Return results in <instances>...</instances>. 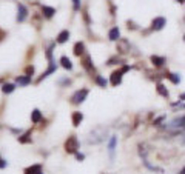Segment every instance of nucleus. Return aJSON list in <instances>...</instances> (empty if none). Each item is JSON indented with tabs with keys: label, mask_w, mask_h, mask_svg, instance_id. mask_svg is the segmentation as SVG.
I'll list each match as a JSON object with an SVG mask.
<instances>
[{
	"label": "nucleus",
	"mask_w": 185,
	"mask_h": 174,
	"mask_svg": "<svg viewBox=\"0 0 185 174\" xmlns=\"http://www.w3.org/2000/svg\"><path fill=\"white\" fill-rule=\"evenodd\" d=\"M77 139L74 137V136H71L68 140H66V143H65V149H66V152H76V149H77Z\"/></svg>",
	"instance_id": "obj_1"
},
{
	"label": "nucleus",
	"mask_w": 185,
	"mask_h": 174,
	"mask_svg": "<svg viewBox=\"0 0 185 174\" xmlns=\"http://www.w3.org/2000/svg\"><path fill=\"white\" fill-rule=\"evenodd\" d=\"M86 96H88V89H80V91H77L74 96H73V103H82L85 99H86Z\"/></svg>",
	"instance_id": "obj_2"
},
{
	"label": "nucleus",
	"mask_w": 185,
	"mask_h": 174,
	"mask_svg": "<svg viewBox=\"0 0 185 174\" xmlns=\"http://www.w3.org/2000/svg\"><path fill=\"white\" fill-rule=\"evenodd\" d=\"M26 16H28V10L22 3H19V6H17V22H23L26 19Z\"/></svg>",
	"instance_id": "obj_3"
},
{
	"label": "nucleus",
	"mask_w": 185,
	"mask_h": 174,
	"mask_svg": "<svg viewBox=\"0 0 185 174\" xmlns=\"http://www.w3.org/2000/svg\"><path fill=\"white\" fill-rule=\"evenodd\" d=\"M165 23H167V20H165L163 17H156V19L153 20V23H151V28L156 30V31H159V30H162V28L165 26Z\"/></svg>",
	"instance_id": "obj_4"
},
{
	"label": "nucleus",
	"mask_w": 185,
	"mask_h": 174,
	"mask_svg": "<svg viewBox=\"0 0 185 174\" xmlns=\"http://www.w3.org/2000/svg\"><path fill=\"white\" fill-rule=\"evenodd\" d=\"M120 82H122V71H114V73L111 74V83H113L114 86H117Z\"/></svg>",
	"instance_id": "obj_5"
},
{
	"label": "nucleus",
	"mask_w": 185,
	"mask_h": 174,
	"mask_svg": "<svg viewBox=\"0 0 185 174\" xmlns=\"http://www.w3.org/2000/svg\"><path fill=\"white\" fill-rule=\"evenodd\" d=\"M56 69H57V66H56V65H54V63L51 62V63H49V68H48V69H46V71H45V73H43V74H42V76L39 77V82H42V80H43L45 77H48V76H49L51 73H54Z\"/></svg>",
	"instance_id": "obj_6"
},
{
	"label": "nucleus",
	"mask_w": 185,
	"mask_h": 174,
	"mask_svg": "<svg viewBox=\"0 0 185 174\" xmlns=\"http://www.w3.org/2000/svg\"><path fill=\"white\" fill-rule=\"evenodd\" d=\"M42 13H43V16L45 17H53L54 16V13H56V10L54 8H51V6H42Z\"/></svg>",
	"instance_id": "obj_7"
},
{
	"label": "nucleus",
	"mask_w": 185,
	"mask_h": 174,
	"mask_svg": "<svg viewBox=\"0 0 185 174\" xmlns=\"http://www.w3.org/2000/svg\"><path fill=\"white\" fill-rule=\"evenodd\" d=\"M68 39H69V33L65 30V31H62V33L59 34V37H57V43H65Z\"/></svg>",
	"instance_id": "obj_8"
},
{
	"label": "nucleus",
	"mask_w": 185,
	"mask_h": 174,
	"mask_svg": "<svg viewBox=\"0 0 185 174\" xmlns=\"http://www.w3.org/2000/svg\"><path fill=\"white\" fill-rule=\"evenodd\" d=\"M17 83L22 85V86L30 85V83H31V77H30V76H20V77H17Z\"/></svg>",
	"instance_id": "obj_9"
},
{
	"label": "nucleus",
	"mask_w": 185,
	"mask_h": 174,
	"mask_svg": "<svg viewBox=\"0 0 185 174\" xmlns=\"http://www.w3.org/2000/svg\"><path fill=\"white\" fill-rule=\"evenodd\" d=\"M108 37H110V40H117V39L120 37V31H119V28H113V30L110 31Z\"/></svg>",
	"instance_id": "obj_10"
},
{
	"label": "nucleus",
	"mask_w": 185,
	"mask_h": 174,
	"mask_svg": "<svg viewBox=\"0 0 185 174\" xmlns=\"http://www.w3.org/2000/svg\"><path fill=\"white\" fill-rule=\"evenodd\" d=\"M60 63H62V66H63L65 69H71V68H73V63H71V60H69L66 56H63V57L60 59Z\"/></svg>",
	"instance_id": "obj_11"
},
{
	"label": "nucleus",
	"mask_w": 185,
	"mask_h": 174,
	"mask_svg": "<svg viewBox=\"0 0 185 174\" xmlns=\"http://www.w3.org/2000/svg\"><path fill=\"white\" fill-rule=\"evenodd\" d=\"M82 119H83V114H82V113H74V114H73V125H74V126H79V123L82 122Z\"/></svg>",
	"instance_id": "obj_12"
},
{
	"label": "nucleus",
	"mask_w": 185,
	"mask_h": 174,
	"mask_svg": "<svg viewBox=\"0 0 185 174\" xmlns=\"http://www.w3.org/2000/svg\"><path fill=\"white\" fill-rule=\"evenodd\" d=\"M39 171H42V166H40V165H33L31 168H26V169H25V174H37Z\"/></svg>",
	"instance_id": "obj_13"
},
{
	"label": "nucleus",
	"mask_w": 185,
	"mask_h": 174,
	"mask_svg": "<svg viewBox=\"0 0 185 174\" xmlns=\"http://www.w3.org/2000/svg\"><path fill=\"white\" fill-rule=\"evenodd\" d=\"M83 49H85V45H83L82 42H77L76 46H74V54H76V56H80V54H83Z\"/></svg>",
	"instance_id": "obj_14"
},
{
	"label": "nucleus",
	"mask_w": 185,
	"mask_h": 174,
	"mask_svg": "<svg viewBox=\"0 0 185 174\" xmlns=\"http://www.w3.org/2000/svg\"><path fill=\"white\" fill-rule=\"evenodd\" d=\"M167 77H168V79H170L174 85H177V83L180 82V76H179V74H176V73H168V74H167Z\"/></svg>",
	"instance_id": "obj_15"
},
{
	"label": "nucleus",
	"mask_w": 185,
	"mask_h": 174,
	"mask_svg": "<svg viewBox=\"0 0 185 174\" xmlns=\"http://www.w3.org/2000/svg\"><path fill=\"white\" fill-rule=\"evenodd\" d=\"M31 119H33V122H34V123H39V122L42 120V113H40L39 109H34V111H33V114H31Z\"/></svg>",
	"instance_id": "obj_16"
},
{
	"label": "nucleus",
	"mask_w": 185,
	"mask_h": 174,
	"mask_svg": "<svg viewBox=\"0 0 185 174\" xmlns=\"http://www.w3.org/2000/svg\"><path fill=\"white\" fill-rule=\"evenodd\" d=\"M151 62H153V65H154V66H162V65H163V62H165V59H163V57L153 56V57H151Z\"/></svg>",
	"instance_id": "obj_17"
},
{
	"label": "nucleus",
	"mask_w": 185,
	"mask_h": 174,
	"mask_svg": "<svg viewBox=\"0 0 185 174\" xmlns=\"http://www.w3.org/2000/svg\"><path fill=\"white\" fill-rule=\"evenodd\" d=\"M83 65H85V68H86L89 73H94V66H92V62H91V59H89V57H86V59H85Z\"/></svg>",
	"instance_id": "obj_18"
},
{
	"label": "nucleus",
	"mask_w": 185,
	"mask_h": 174,
	"mask_svg": "<svg viewBox=\"0 0 185 174\" xmlns=\"http://www.w3.org/2000/svg\"><path fill=\"white\" fill-rule=\"evenodd\" d=\"M14 88H16V86H14L13 83H5V85H3V88H2V91H3L5 94H10V93H13V91H14Z\"/></svg>",
	"instance_id": "obj_19"
},
{
	"label": "nucleus",
	"mask_w": 185,
	"mask_h": 174,
	"mask_svg": "<svg viewBox=\"0 0 185 174\" xmlns=\"http://www.w3.org/2000/svg\"><path fill=\"white\" fill-rule=\"evenodd\" d=\"M157 93H159L160 96H163V97H168V89H167L162 83H159V85H157Z\"/></svg>",
	"instance_id": "obj_20"
},
{
	"label": "nucleus",
	"mask_w": 185,
	"mask_h": 174,
	"mask_svg": "<svg viewBox=\"0 0 185 174\" xmlns=\"http://www.w3.org/2000/svg\"><path fill=\"white\" fill-rule=\"evenodd\" d=\"M116 143H117V139H116V137H111V140H110V143H108V149H110L111 154H113L114 149H116Z\"/></svg>",
	"instance_id": "obj_21"
},
{
	"label": "nucleus",
	"mask_w": 185,
	"mask_h": 174,
	"mask_svg": "<svg viewBox=\"0 0 185 174\" xmlns=\"http://www.w3.org/2000/svg\"><path fill=\"white\" fill-rule=\"evenodd\" d=\"M96 82H97L102 88H105V86L108 85V80H107V79H104L102 76H97V77H96Z\"/></svg>",
	"instance_id": "obj_22"
},
{
	"label": "nucleus",
	"mask_w": 185,
	"mask_h": 174,
	"mask_svg": "<svg viewBox=\"0 0 185 174\" xmlns=\"http://www.w3.org/2000/svg\"><path fill=\"white\" fill-rule=\"evenodd\" d=\"M30 134H31V132H26V134H25V136H23V137H20V139H19V140H20V142H22V143H25V142H30V137H28V136H30Z\"/></svg>",
	"instance_id": "obj_23"
},
{
	"label": "nucleus",
	"mask_w": 185,
	"mask_h": 174,
	"mask_svg": "<svg viewBox=\"0 0 185 174\" xmlns=\"http://www.w3.org/2000/svg\"><path fill=\"white\" fill-rule=\"evenodd\" d=\"M73 3H74V11H79V8H80V0H73Z\"/></svg>",
	"instance_id": "obj_24"
},
{
	"label": "nucleus",
	"mask_w": 185,
	"mask_h": 174,
	"mask_svg": "<svg viewBox=\"0 0 185 174\" xmlns=\"http://www.w3.org/2000/svg\"><path fill=\"white\" fill-rule=\"evenodd\" d=\"M33 73H34V68H33V66H28V68H26V76H30V77H31V76H33Z\"/></svg>",
	"instance_id": "obj_25"
},
{
	"label": "nucleus",
	"mask_w": 185,
	"mask_h": 174,
	"mask_svg": "<svg viewBox=\"0 0 185 174\" xmlns=\"http://www.w3.org/2000/svg\"><path fill=\"white\" fill-rule=\"evenodd\" d=\"M76 157H77V160H83V157H85V156H83V154H79V152H77V154H76Z\"/></svg>",
	"instance_id": "obj_26"
},
{
	"label": "nucleus",
	"mask_w": 185,
	"mask_h": 174,
	"mask_svg": "<svg viewBox=\"0 0 185 174\" xmlns=\"http://www.w3.org/2000/svg\"><path fill=\"white\" fill-rule=\"evenodd\" d=\"M3 166H6V162H5V160H2V159H0V168H3Z\"/></svg>",
	"instance_id": "obj_27"
},
{
	"label": "nucleus",
	"mask_w": 185,
	"mask_h": 174,
	"mask_svg": "<svg viewBox=\"0 0 185 174\" xmlns=\"http://www.w3.org/2000/svg\"><path fill=\"white\" fill-rule=\"evenodd\" d=\"M180 100H185V93H183V94H180Z\"/></svg>",
	"instance_id": "obj_28"
},
{
	"label": "nucleus",
	"mask_w": 185,
	"mask_h": 174,
	"mask_svg": "<svg viewBox=\"0 0 185 174\" xmlns=\"http://www.w3.org/2000/svg\"><path fill=\"white\" fill-rule=\"evenodd\" d=\"M177 3H185V0H176Z\"/></svg>",
	"instance_id": "obj_29"
},
{
	"label": "nucleus",
	"mask_w": 185,
	"mask_h": 174,
	"mask_svg": "<svg viewBox=\"0 0 185 174\" xmlns=\"http://www.w3.org/2000/svg\"><path fill=\"white\" fill-rule=\"evenodd\" d=\"M180 174H185V166L182 168V171H180Z\"/></svg>",
	"instance_id": "obj_30"
},
{
	"label": "nucleus",
	"mask_w": 185,
	"mask_h": 174,
	"mask_svg": "<svg viewBox=\"0 0 185 174\" xmlns=\"http://www.w3.org/2000/svg\"><path fill=\"white\" fill-rule=\"evenodd\" d=\"M37 174H43V172H42V171H39V172H37Z\"/></svg>",
	"instance_id": "obj_31"
},
{
	"label": "nucleus",
	"mask_w": 185,
	"mask_h": 174,
	"mask_svg": "<svg viewBox=\"0 0 185 174\" xmlns=\"http://www.w3.org/2000/svg\"><path fill=\"white\" fill-rule=\"evenodd\" d=\"M183 42H185V36H183Z\"/></svg>",
	"instance_id": "obj_32"
},
{
	"label": "nucleus",
	"mask_w": 185,
	"mask_h": 174,
	"mask_svg": "<svg viewBox=\"0 0 185 174\" xmlns=\"http://www.w3.org/2000/svg\"><path fill=\"white\" fill-rule=\"evenodd\" d=\"M183 143H185V139H183Z\"/></svg>",
	"instance_id": "obj_33"
},
{
	"label": "nucleus",
	"mask_w": 185,
	"mask_h": 174,
	"mask_svg": "<svg viewBox=\"0 0 185 174\" xmlns=\"http://www.w3.org/2000/svg\"><path fill=\"white\" fill-rule=\"evenodd\" d=\"M183 108H185V105H183Z\"/></svg>",
	"instance_id": "obj_34"
}]
</instances>
